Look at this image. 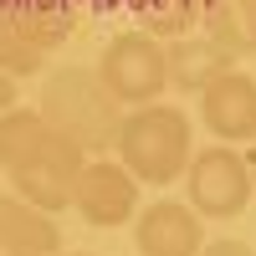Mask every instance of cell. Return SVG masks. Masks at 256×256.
<instances>
[{"instance_id": "cell-1", "label": "cell", "mask_w": 256, "mask_h": 256, "mask_svg": "<svg viewBox=\"0 0 256 256\" xmlns=\"http://www.w3.org/2000/svg\"><path fill=\"white\" fill-rule=\"evenodd\" d=\"M82 164H88V154L77 144H67L41 113L31 108L0 113V169L10 174L16 195L31 200L36 210H46V216L67 210Z\"/></svg>"}, {"instance_id": "cell-2", "label": "cell", "mask_w": 256, "mask_h": 256, "mask_svg": "<svg viewBox=\"0 0 256 256\" xmlns=\"http://www.w3.org/2000/svg\"><path fill=\"white\" fill-rule=\"evenodd\" d=\"M41 118L82 154H108L123 123V102L102 88V77L88 67H56L41 82Z\"/></svg>"}, {"instance_id": "cell-3", "label": "cell", "mask_w": 256, "mask_h": 256, "mask_svg": "<svg viewBox=\"0 0 256 256\" xmlns=\"http://www.w3.org/2000/svg\"><path fill=\"white\" fill-rule=\"evenodd\" d=\"M113 148L138 184H174L195 154V128L169 102H138L134 113H123Z\"/></svg>"}, {"instance_id": "cell-4", "label": "cell", "mask_w": 256, "mask_h": 256, "mask_svg": "<svg viewBox=\"0 0 256 256\" xmlns=\"http://www.w3.org/2000/svg\"><path fill=\"white\" fill-rule=\"evenodd\" d=\"M184 180H190V210H195L200 220H236L251 205V195H256L251 159L236 154L230 144L195 148L190 164H184Z\"/></svg>"}, {"instance_id": "cell-5", "label": "cell", "mask_w": 256, "mask_h": 256, "mask_svg": "<svg viewBox=\"0 0 256 256\" xmlns=\"http://www.w3.org/2000/svg\"><path fill=\"white\" fill-rule=\"evenodd\" d=\"M102 88H108L123 108H138V102H159V92L169 88V67H164V46L144 31H123L102 46L98 67Z\"/></svg>"}, {"instance_id": "cell-6", "label": "cell", "mask_w": 256, "mask_h": 256, "mask_svg": "<svg viewBox=\"0 0 256 256\" xmlns=\"http://www.w3.org/2000/svg\"><path fill=\"white\" fill-rule=\"evenodd\" d=\"M72 205H77V216L88 226H123L138 210V180L118 159H88L77 169Z\"/></svg>"}, {"instance_id": "cell-7", "label": "cell", "mask_w": 256, "mask_h": 256, "mask_svg": "<svg viewBox=\"0 0 256 256\" xmlns=\"http://www.w3.org/2000/svg\"><path fill=\"white\" fill-rule=\"evenodd\" d=\"M200 118L220 144H251L256 138V77L230 67L216 82H205L200 88Z\"/></svg>"}, {"instance_id": "cell-8", "label": "cell", "mask_w": 256, "mask_h": 256, "mask_svg": "<svg viewBox=\"0 0 256 256\" xmlns=\"http://www.w3.org/2000/svg\"><path fill=\"white\" fill-rule=\"evenodd\" d=\"M138 256H195L205 246V226L190 205L180 200H154L134 226Z\"/></svg>"}, {"instance_id": "cell-9", "label": "cell", "mask_w": 256, "mask_h": 256, "mask_svg": "<svg viewBox=\"0 0 256 256\" xmlns=\"http://www.w3.org/2000/svg\"><path fill=\"white\" fill-rule=\"evenodd\" d=\"M0 251H36V256H56L62 251V230L46 210H36L20 195H0Z\"/></svg>"}, {"instance_id": "cell-10", "label": "cell", "mask_w": 256, "mask_h": 256, "mask_svg": "<svg viewBox=\"0 0 256 256\" xmlns=\"http://www.w3.org/2000/svg\"><path fill=\"white\" fill-rule=\"evenodd\" d=\"M164 67H169V88H184V92H200L205 82H216L220 72H230V62L210 36H180L164 46Z\"/></svg>"}, {"instance_id": "cell-11", "label": "cell", "mask_w": 256, "mask_h": 256, "mask_svg": "<svg viewBox=\"0 0 256 256\" xmlns=\"http://www.w3.org/2000/svg\"><path fill=\"white\" fill-rule=\"evenodd\" d=\"M205 36L236 62L256 52V0H205Z\"/></svg>"}, {"instance_id": "cell-12", "label": "cell", "mask_w": 256, "mask_h": 256, "mask_svg": "<svg viewBox=\"0 0 256 256\" xmlns=\"http://www.w3.org/2000/svg\"><path fill=\"white\" fill-rule=\"evenodd\" d=\"M46 67V52L36 46V41L16 26V16L10 10H0V72H10V77H31Z\"/></svg>"}, {"instance_id": "cell-13", "label": "cell", "mask_w": 256, "mask_h": 256, "mask_svg": "<svg viewBox=\"0 0 256 256\" xmlns=\"http://www.w3.org/2000/svg\"><path fill=\"white\" fill-rule=\"evenodd\" d=\"M195 256H256L246 241H210V246H200Z\"/></svg>"}, {"instance_id": "cell-14", "label": "cell", "mask_w": 256, "mask_h": 256, "mask_svg": "<svg viewBox=\"0 0 256 256\" xmlns=\"http://www.w3.org/2000/svg\"><path fill=\"white\" fill-rule=\"evenodd\" d=\"M6 108H16V77L0 72V113H6Z\"/></svg>"}, {"instance_id": "cell-15", "label": "cell", "mask_w": 256, "mask_h": 256, "mask_svg": "<svg viewBox=\"0 0 256 256\" xmlns=\"http://www.w3.org/2000/svg\"><path fill=\"white\" fill-rule=\"evenodd\" d=\"M6 256H36V251H6Z\"/></svg>"}, {"instance_id": "cell-16", "label": "cell", "mask_w": 256, "mask_h": 256, "mask_svg": "<svg viewBox=\"0 0 256 256\" xmlns=\"http://www.w3.org/2000/svg\"><path fill=\"white\" fill-rule=\"evenodd\" d=\"M56 256H62V251H56ZM72 256H88V251H72Z\"/></svg>"}, {"instance_id": "cell-17", "label": "cell", "mask_w": 256, "mask_h": 256, "mask_svg": "<svg viewBox=\"0 0 256 256\" xmlns=\"http://www.w3.org/2000/svg\"><path fill=\"white\" fill-rule=\"evenodd\" d=\"M251 184H256V164H251Z\"/></svg>"}, {"instance_id": "cell-18", "label": "cell", "mask_w": 256, "mask_h": 256, "mask_svg": "<svg viewBox=\"0 0 256 256\" xmlns=\"http://www.w3.org/2000/svg\"><path fill=\"white\" fill-rule=\"evenodd\" d=\"M0 256H6V251H0Z\"/></svg>"}]
</instances>
